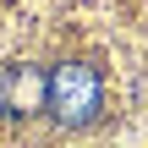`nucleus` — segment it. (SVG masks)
<instances>
[{"mask_svg":"<svg viewBox=\"0 0 148 148\" xmlns=\"http://www.w3.org/2000/svg\"><path fill=\"white\" fill-rule=\"evenodd\" d=\"M104 104V88H99V71L88 60H60L49 71V115L60 126H88Z\"/></svg>","mask_w":148,"mask_h":148,"instance_id":"1","label":"nucleus"},{"mask_svg":"<svg viewBox=\"0 0 148 148\" xmlns=\"http://www.w3.org/2000/svg\"><path fill=\"white\" fill-rule=\"evenodd\" d=\"M0 110H5V115L49 110V71H38V66H27V60L0 66Z\"/></svg>","mask_w":148,"mask_h":148,"instance_id":"2","label":"nucleus"}]
</instances>
